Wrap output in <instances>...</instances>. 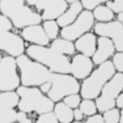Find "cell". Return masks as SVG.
<instances>
[{
  "label": "cell",
  "mask_w": 123,
  "mask_h": 123,
  "mask_svg": "<svg viewBox=\"0 0 123 123\" xmlns=\"http://www.w3.org/2000/svg\"><path fill=\"white\" fill-rule=\"evenodd\" d=\"M16 92L20 97L18 104L19 109L25 113L35 111L43 114L51 112L54 107L52 100L37 87L23 86L17 88Z\"/></svg>",
  "instance_id": "cell-5"
},
{
  "label": "cell",
  "mask_w": 123,
  "mask_h": 123,
  "mask_svg": "<svg viewBox=\"0 0 123 123\" xmlns=\"http://www.w3.org/2000/svg\"><path fill=\"white\" fill-rule=\"evenodd\" d=\"M116 73L112 62L108 60L100 64L83 81L80 87V95L84 99L98 97L104 85Z\"/></svg>",
  "instance_id": "cell-3"
},
{
  "label": "cell",
  "mask_w": 123,
  "mask_h": 123,
  "mask_svg": "<svg viewBox=\"0 0 123 123\" xmlns=\"http://www.w3.org/2000/svg\"><path fill=\"white\" fill-rule=\"evenodd\" d=\"M0 50L12 57H18L25 50L24 39L10 31L0 32Z\"/></svg>",
  "instance_id": "cell-11"
},
{
  "label": "cell",
  "mask_w": 123,
  "mask_h": 123,
  "mask_svg": "<svg viewBox=\"0 0 123 123\" xmlns=\"http://www.w3.org/2000/svg\"><path fill=\"white\" fill-rule=\"evenodd\" d=\"M83 11L80 1L76 0L70 5L66 11L57 19L56 22L62 28L67 27L72 24Z\"/></svg>",
  "instance_id": "cell-17"
},
{
  "label": "cell",
  "mask_w": 123,
  "mask_h": 123,
  "mask_svg": "<svg viewBox=\"0 0 123 123\" xmlns=\"http://www.w3.org/2000/svg\"><path fill=\"white\" fill-rule=\"evenodd\" d=\"M94 33L99 37L108 38L114 43L117 52L123 51V25L117 20L108 23H97L94 26Z\"/></svg>",
  "instance_id": "cell-10"
},
{
  "label": "cell",
  "mask_w": 123,
  "mask_h": 123,
  "mask_svg": "<svg viewBox=\"0 0 123 123\" xmlns=\"http://www.w3.org/2000/svg\"><path fill=\"white\" fill-rule=\"evenodd\" d=\"M23 86H40L49 80L51 72L46 66L23 54L16 58Z\"/></svg>",
  "instance_id": "cell-4"
},
{
  "label": "cell",
  "mask_w": 123,
  "mask_h": 123,
  "mask_svg": "<svg viewBox=\"0 0 123 123\" xmlns=\"http://www.w3.org/2000/svg\"><path fill=\"white\" fill-rule=\"evenodd\" d=\"M51 87V83L49 80L44 82L40 86V90L43 93H46L49 91Z\"/></svg>",
  "instance_id": "cell-34"
},
{
  "label": "cell",
  "mask_w": 123,
  "mask_h": 123,
  "mask_svg": "<svg viewBox=\"0 0 123 123\" xmlns=\"http://www.w3.org/2000/svg\"><path fill=\"white\" fill-rule=\"evenodd\" d=\"M123 73L118 72L109 80L101 90V96L115 99L123 91Z\"/></svg>",
  "instance_id": "cell-16"
},
{
  "label": "cell",
  "mask_w": 123,
  "mask_h": 123,
  "mask_svg": "<svg viewBox=\"0 0 123 123\" xmlns=\"http://www.w3.org/2000/svg\"><path fill=\"white\" fill-rule=\"evenodd\" d=\"M117 21L123 24V12L119 13L117 14Z\"/></svg>",
  "instance_id": "cell-38"
},
{
  "label": "cell",
  "mask_w": 123,
  "mask_h": 123,
  "mask_svg": "<svg viewBox=\"0 0 123 123\" xmlns=\"http://www.w3.org/2000/svg\"><path fill=\"white\" fill-rule=\"evenodd\" d=\"M112 64L115 71L119 73L123 71V53L117 52L114 54L112 58Z\"/></svg>",
  "instance_id": "cell-29"
},
{
  "label": "cell",
  "mask_w": 123,
  "mask_h": 123,
  "mask_svg": "<svg viewBox=\"0 0 123 123\" xmlns=\"http://www.w3.org/2000/svg\"><path fill=\"white\" fill-rule=\"evenodd\" d=\"M54 114L58 121L62 123H71L74 118L71 108L62 102H59L55 105Z\"/></svg>",
  "instance_id": "cell-19"
},
{
  "label": "cell",
  "mask_w": 123,
  "mask_h": 123,
  "mask_svg": "<svg viewBox=\"0 0 123 123\" xmlns=\"http://www.w3.org/2000/svg\"><path fill=\"white\" fill-rule=\"evenodd\" d=\"M2 58V55H1V54L0 53V61H1V60Z\"/></svg>",
  "instance_id": "cell-41"
},
{
  "label": "cell",
  "mask_w": 123,
  "mask_h": 123,
  "mask_svg": "<svg viewBox=\"0 0 123 123\" xmlns=\"http://www.w3.org/2000/svg\"><path fill=\"white\" fill-rule=\"evenodd\" d=\"M18 113L13 109L0 108V123H13L17 121Z\"/></svg>",
  "instance_id": "cell-23"
},
{
  "label": "cell",
  "mask_w": 123,
  "mask_h": 123,
  "mask_svg": "<svg viewBox=\"0 0 123 123\" xmlns=\"http://www.w3.org/2000/svg\"><path fill=\"white\" fill-rule=\"evenodd\" d=\"M106 1L103 0H82L80 2L83 8H84L85 10L91 12L98 6L105 3Z\"/></svg>",
  "instance_id": "cell-30"
},
{
  "label": "cell",
  "mask_w": 123,
  "mask_h": 123,
  "mask_svg": "<svg viewBox=\"0 0 123 123\" xmlns=\"http://www.w3.org/2000/svg\"><path fill=\"white\" fill-rule=\"evenodd\" d=\"M13 27L12 22L4 15H0V32L10 31Z\"/></svg>",
  "instance_id": "cell-31"
},
{
  "label": "cell",
  "mask_w": 123,
  "mask_h": 123,
  "mask_svg": "<svg viewBox=\"0 0 123 123\" xmlns=\"http://www.w3.org/2000/svg\"><path fill=\"white\" fill-rule=\"evenodd\" d=\"M50 48L58 53L66 56L73 55L76 50L74 43L62 38H57L54 40Z\"/></svg>",
  "instance_id": "cell-18"
},
{
  "label": "cell",
  "mask_w": 123,
  "mask_h": 123,
  "mask_svg": "<svg viewBox=\"0 0 123 123\" xmlns=\"http://www.w3.org/2000/svg\"><path fill=\"white\" fill-rule=\"evenodd\" d=\"M94 66L92 59L81 54H77L72 59L70 73L76 79H84L89 76Z\"/></svg>",
  "instance_id": "cell-12"
},
{
  "label": "cell",
  "mask_w": 123,
  "mask_h": 123,
  "mask_svg": "<svg viewBox=\"0 0 123 123\" xmlns=\"http://www.w3.org/2000/svg\"><path fill=\"white\" fill-rule=\"evenodd\" d=\"M26 2L36 9L44 21L57 19L69 7L64 0H29Z\"/></svg>",
  "instance_id": "cell-9"
},
{
  "label": "cell",
  "mask_w": 123,
  "mask_h": 123,
  "mask_svg": "<svg viewBox=\"0 0 123 123\" xmlns=\"http://www.w3.org/2000/svg\"><path fill=\"white\" fill-rule=\"evenodd\" d=\"M35 123H58L54 113L51 112L41 114Z\"/></svg>",
  "instance_id": "cell-32"
},
{
  "label": "cell",
  "mask_w": 123,
  "mask_h": 123,
  "mask_svg": "<svg viewBox=\"0 0 123 123\" xmlns=\"http://www.w3.org/2000/svg\"><path fill=\"white\" fill-rule=\"evenodd\" d=\"M26 52L30 59L46 66L52 73H70L69 58L50 47L31 44L26 49Z\"/></svg>",
  "instance_id": "cell-2"
},
{
  "label": "cell",
  "mask_w": 123,
  "mask_h": 123,
  "mask_svg": "<svg viewBox=\"0 0 123 123\" xmlns=\"http://www.w3.org/2000/svg\"><path fill=\"white\" fill-rule=\"evenodd\" d=\"M115 105L119 109H122L123 107V94L120 93L116 98Z\"/></svg>",
  "instance_id": "cell-35"
},
{
  "label": "cell",
  "mask_w": 123,
  "mask_h": 123,
  "mask_svg": "<svg viewBox=\"0 0 123 123\" xmlns=\"http://www.w3.org/2000/svg\"><path fill=\"white\" fill-rule=\"evenodd\" d=\"M96 106L100 112H106L113 109L115 106V100L101 96L96 100Z\"/></svg>",
  "instance_id": "cell-24"
},
{
  "label": "cell",
  "mask_w": 123,
  "mask_h": 123,
  "mask_svg": "<svg viewBox=\"0 0 123 123\" xmlns=\"http://www.w3.org/2000/svg\"><path fill=\"white\" fill-rule=\"evenodd\" d=\"M14 57L10 55L2 57L0 62V91H12L19 87L20 79Z\"/></svg>",
  "instance_id": "cell-8"
},
{
  "label": "cell",
  "mask_w": 123,
  "mask_h": 123,
  "mask_svg": "<svg viewBox=\"0 0 123 123\" xmlns=\"http://www.w3.org/2000/svg\"><path fill=\"white\" fill-rule=\"evenodd\" d=\"M43 29L49 40H55L58 37L60 27L55 20H48L43 22Z\"/></svg>",
  "instance_id": "cell-22"
},
{
  "label": "cell",
  "mask_w": 123,
  "mask_h": 123,
  "mask_svg": "<svg viewBox=\"0 0 123 123\" xmlns=\"http://www.w3.org/2000/svg\"><path fill=\"white\" fill-rule=\"evenodd\" d=\"M19 123H32V121L31 119H29V118H27L26 120H24L23 121L19 122Z\"/></svg>",
  "instance_id": "cell-40"
},
{
  "label": "cell",
  "mask_w": 123,
  "mask_h": 123,
  "mask_svg": "<svg viewBox=\"0 0 123 123\" xmlns=\"http://www.w3.org/2000/svg\"><path fill=\"white\" fill-rule=\"evenodd\" d=\"M27 115L25 113L21 111L18 113L17 116V121L19 122L23 121L27 119Z\"/></svg>",
  "instance_id": "cell-37"
},
{
  "label": "cell",
  "mask_w": 123,
  "mask_h": 123,
  "mask_svg": "<svg viewBox=\"0 0 123 123\" xmlns=\"http://www.w3.org/2000/svg\"><path fill=\"white\" fill-rule=\"evenodd\" d=\"M80 95L77 94L70 95L64 98L63 101L64 103L71 109L76 108L80 105Z\"/></svg>",
  "instance_id": "cell-27"
},
{
  "label": "cell",
  "mask_w": 123,
  "mask_h": 123,
  "mask_svg": "<svg viewBox=\"0 0 123 123\" xmlns=\"http://www.w3.org/2000/svg\"><path fill=\"white\" fill-rule=\"evenodd\" d=\"M123 109L121 111V116H120V118L119 120V123H123Z\"/></svg>",
  "instance_id": "cell-39"
},
{
  "label": "cell",
  "mask_w": 123,
  "mask_h": 123,
  "mask_svg": "<svg viewBox=\"0 0 123 123\" xmlns=\"http://www.w3.org/2000/svg\"><path fill=\"white\" fill-rule=\"evenodd\" d=\"M21 35L23 39L34 45L46 46L50 42V40L45 33L42 26L39 24L24 28L21 32Z\"/></svg>",
  "instance_id": "cell-14"
},
{
  "label": "cell",
  "mask_w": 123,
  "mask_h": 123,
  "mask_svg": "<svg viewBox=\"0 0 123 123\" xmlns=\"http://www.w3.org/2000/svg\"><path fill=\"white\" fill-rule=\"evenodd\" d=\"M49 80L51 87L48 97L53 102H57L67 96L77 94L80 90L79 83L73 76L52 72Z\"/></svg>",
  "instance_id": "cell-6"
},
{
  "label": "cell",
  "mask_w": 123,
  "mask_h": 123,
  "mask_svg": "<svg viewBox=\"0 0 123 123\" xmlns=\"http://www.w3.org/2000/svg\"><path fill=\"white\" fill-rule=\"evenodd\" d=\"M97 40L94 33H86L75 41L74 43L75 49L86 57H92L97 49Z\"/></svg>",
  "instance_id": "cell-15"
},
{
  "label": "cell",
  "mask_w": 123,
  "mask_h": 123,
  "mask_svg": "<svg viewBox=\"0 0 123 123\" xmlns=\"http://www.w3.org/2000/svg\"><path fill=\"white\" fill-rule=\"evenodd\" d=\"M103 119L105 123H118L120 114L118 109H112L105 112Z\"/></svg>",
  "instance_id": "cell-26"
},
{
  "label": "cell",
  "mask_w": 123,
  "mask_h": 123,
  "mask_svg": "<svg viewBox=\"0 0 123 123\" xmlns=\"http://www.w3.org/2000/svg\"><path fill=\"white\" fill-rule=\"evenodd\" d=\"M0 11L11 20L17 29H23L40 24L42 21L40 15L29 5H25L24 0H1Z\"/></svg>",
  "instance_id": "cell-1"
},
{
  "label": "cell",
  "mask_w": 123,
  "mask_h": 123,
  "mask_svg": "<svg viewBox=\"0 0 123 123\" xmlns=\"http://www.w3.org/2000/svg\"><path fill=\"white\" fill-rule=\"evenodd\" d=\"M19 96L13 91L4 92L0 93V108L13 109L19 103Z\"/></svg>",
  "instance_id": "cell-20"
},
{
  "label": "cell",
  "mask_w": 123,
  "mask_h": 123,
  "mask_svg": "<svg viewBox=\"0 0 123 123\" xmlns=\"http://www.w3.org/2000/svg\"><path fill=\"white\" fill-rule=\"evenodd\" d=\"M94 18L92 12L83 10L71 25L62 28L60 34L62 38L74 41L89 32L94 26Z\"/></svg>",
  "instance_id": "cell-7"
},
{
  "label": "cell",
  "mask_w": 123,
  "mask_h": 123,
  "mask_svg": "<svg viewBox=\"0 0 123 123\" xmlns=\"http://www.w3.org/2000/svg\"><path fill=\"white\" fill-rule=\"evenodd\" d=\"M94 20L98 23H108L112 21L114 18V13L105 5L98 6L92 12Z\"/></svg>",
  "instance_id": "cell-21"
},
{
  "label": "cell",
  "mask_w": 123,
  "mask_h": 123,
  "mask_svg": "<svg viewBox=\"0 0 123 123\" xmlns=\"http://www.w3.org/2000/svg\"><path fill=\"white\" fill-rule=\"evenodd\" d=\"M73 116L76 120L79 121L83 118V114L79 109H76L73 112Z\"/></svg>",
  "instance_id": "cell-36"
},
{
  "label": "cell",
  "mask_w": 123,
  "mask_h": 123,
  "mask_svg": "<svg viewBox=\"0 0 123 123\" xmlns=\"http://www.w3.org/2000/svg\"><path fill=\"white\" fill-rule=\"evenodd\" d=\"M73 123H105L103 117L99 114L95 115L87 119L84 123L75 122Z\"/></svg>",
  "instance_id": "cell-33"
},
{
  "label": "cell",
  "mask_w": 123,
  "mask_h": 123,
  "mask_svg": "<svg viewBox=\"0 0 123 123\" xmlns=\"http://www.w3.org/2000/svg\"><path fill=\"white\" fill-rule=\"evenodd\" d=\"M115 48L112 41L108 38L99 37L97 40V49L92 57L94 65L99 66L113 56Z\"/></svg>",
  "instance_id": "cell-13"
},
{
  "label": "cell",
  "mask_w": 123,
  "mask_h": 123,
  "mask_svg": "<svg viewBox=\"0 0 123 123\" xmlns=\"http://www.w3.org/2000/svg\"><path fill=\"white\" fill-rule=\"evenodd\" d=\"M82 114L86 115H93L97 111L94 102L91 99H85L80 104V109Z\"/></svg>",
  "instance_id": "cell-25"
},
{
  "label": "cell",
  "mask_w": 123,
  "mask_h": 123,
  "mask_svg": "<svg viewBox=\"0 0 123 123\" xmlns=\"http://www.w3.org/2000/svg\"><path fill=\"white\" fill-rule=\"evenodd\" d=\"M105 4V6L111 10L114 13L118 14L123 12V0H107Z\"/></svg>",
  "instance_id": "cell-28"
}]
</instances>
